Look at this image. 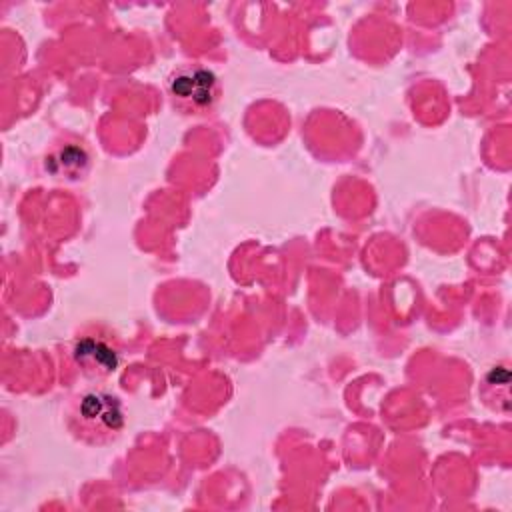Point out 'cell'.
<instances>
[{
    "mask_svg": "<svg viewBox=\"0 0 512 512\" xmlns=\"http://www.w3.org/2000/svg\"><path fill=\"white\" fill-rule=\"evenodd\" d=\"M66 424L76 440L90 446H106L122 434L126 410L118 394L90 388L70 402Z\"/></svg>",
    "mask_w": 512,
    "mask_h": 512,
    "instance_id": "cell-1",
    "label": "cell"
},
{
    "mask_svg": "<svg viewBox=\"0 0 512 512\" xmlns=\"http://www.w3.org/2000/svg\"><path fill=\"white\" fill-rule=\"evenodd\" d=\"M166 94L182 114L206 118L220 104L222 82L212 68L200 62H186L168 74Z\"/></svg>",
    "mask_w": 512,
    "mask_h": 512,
    "instance_id": "cell-2",
    "label": "cell"
},
{
    "mask_svg": "<svg viewBox=\"0 0 512 512\" xmlns=\"http://www.w3.org/2000/svg\"><path fill=\"white\" fill-rule=\"evenodd\" d=\"M72 364L90 380H104L120 366V348L110 336L86 334L70 348Z\"/></svg>",
    "mask_w": 512,
    "mask_h": 512,
    "instance_id": "cell-3",
    "label": "cell"
},
{
    "mask_svg": "<svg viewBox=\"0 0 512 512\" xmlns=\"http://www.w3.org/2000/svg\"><path fill=\"white\" fill-rule=\"evenodd\" d=\"M92 158L82 144H56L44 158V170L58 182H80L90 172Z\"/></svg>",
    "mask_w": 512,
    "mask_h": 512,
    "instance_id": "cell-4",
    "label": "cell"
},
{
    "mask_svg": "<svg viewBox=\"0 0 512 512\" xmlns=\"http://www.w3.org/2000/svg\"><path fill=\"white\" fill-rule=\"evenodd\" d=\"M478 394L490 410L508 416V412H510V368L506 362L492 366L484 374Z\"/></svg>",
    "mask_w": 512,
    "mask_h": 512,
    "instance_id": "cell-5",
    "label": "cell"
}]
</instances>
